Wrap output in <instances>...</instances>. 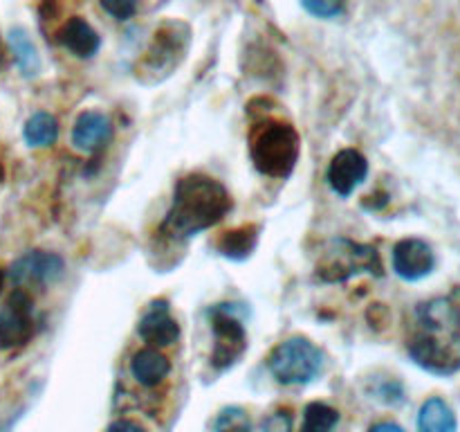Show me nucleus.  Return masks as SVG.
Wrapping results in <instances>:
<instances>
[{
    "label": "nucleus",
    "mask_w": 460,
    "mask_h": 432,
    "mask_svg": "<svg viewBox=\"0 0 460 432\" xmlns=\"http://www.w3.org/2000/svg\"><path fill=\"white\" fill-rule=\"evenodd\" d=\"M301 4L308 14L328 21V18H337L344 12L346 0H301Z\"/></svg>",
    "instance_id": "nucleus-21"
},
{
    "label": "nucleus",
    "mask_w": 460,
    "mask_h": 432,
    "mask_svg": "<svg viewBox=\"0 0 460 432\" xmlns=\"http://www.w3.org/2000/svg\"><path fill=\"white\" fill-rule=\"evenodd\" d=\"M268 369L281 385H308L322 374L323 354L308 338L295 336L274 346Z\"/></svg>",
    "instance_id": "nucleus-5"
},
{
    "label": "nucleus",
    "mask_w": 460,
    "mask_h": 432,
    "mask_svg": "<svg viewBox=\"0 0 460 432\" xmlns=\"http://www.w3.org/2000/svg\"><path fill=\"white\" fill-rule=\"evenodd\" d=\"M137 333L151 346H169L180 338V324L171 315L169 304L160 300L153 302L151 309L142 315L137 324Z\"/></svg>",
    "instance_id": "nucleus-11"
},
{
    "label": "nucleus",
    "mask_w": 460,
    "mask_h": 432,
    "mask_svg": "<svg viewBox=\"0 0 460 432\" xmlns=\"http://www.w3.org/2000/svg\"><path fill=\"white\" fill-rule=\"evenodd\" d=\"M34 336V302L25 288H16L0 306V349H18Z\"/></svg>",
    "instance_id": "nucleus-7"
},
{
    "label": "nucleus",
    "mask_w": 460,
    "mask_h": 432,
    "mask_svg": "<svg viewBox=\"0 0 460 432\" xmlns=\"http://www.w3.org/2000/svg\"><path fill=\"white\" fill-rule=\"evenodd\" d=\"M261 432H292L290 410H277L261 426Z\"/></svg>",
    "instance_id": "nucleus-23"
},
{
    "label": "nucleus",
    "mask_w": 460,
    "mask_h": 432,
    "mask_svg": "<svg viewBox=\"0 0 460 432\" xmlns=\"http://www.w3.org/2000/svg\"><path fill=\"white\" fill-rule=\"evenodd\" d=\"M3 284H4V273L3 268H0V291H3Z\"/></svg>",
    "instance_id": "nucleus-26"
},
{
    "label": "nucleus",
    "mask_w": 460,
    "mask_h": 432,
    "mask_svg": "<svg viewBox=\"0 0 460 432\" xmlns=\"http://www.w3.org/2000/svg\"><path fill=\"white\" fill-rule=\"evenodd\" d=\"M0 180H3V166H0Z\"/></svg>",
    "instance_id": "nucleus-27"
},
{
    "label": "nucleus",
    "mask_w": 460,
    "mask_h": 432,
    "mask_svg": "<svg viewBox=\"0 0 460 432\" xmlns=\"http://www.w3.org/2000/svg\"><path fill=\"white\" fill-rule=\"evenodd\" d=\"M407 351L418 367L434 376L460 372V304L454 297H434L418 306Z\"/></svg>",
    "instance_id": "nucleus-1"
},
{
    "label": "nucleus",
    "mask_w": 460,
    "mask_h": 432,
    "mask_svg": "<svg viewBox=\"0 0 460 432\" xmlns=\"http://www.w3.org/2000/svg\"><path fill=\"white\" fill-rule=\"evenodd\" d=\"M214 432H252L250 414L241 405L223 408L214 421Z\"/></svg>",
    "instance_id": "nucleus-20"
},
{
    "label": "nucleus",
    "mask_w": 460,
    "mask_h": 432,
    "mask_svg": "<svg viewBox=\"0 0 460 432\" xmlns=\"http://www.w3.org/2000/svg\"><path fill=\"white\" fill-rule=\"evenodd\" d=\"M22 135H25V142L34 148L52 147L58 138L57 117L49 115V112H34V115L25 122Z\"/></svg>",
    "instance_id": "nucleus-17"
},
{
    "label": "nucleus",
    "mask_w": 460,
    "mask_h": 432,
    "mask_svg": "<svg viewBox=\"0 0 460 432\" xmlns=\"http://www.w3.org/2000/svg\"><path fill=\"white\" fill-rule=\"evenodd\" d=\"M112 138V124L108 115L99 111H85L76 117L72 129V144L84 153L102 151Z\"/></svg>",
    "instance_id": "nucleus-12"
},
{
    "label": "nucleus",
    "mask_w": 460,
    "mask_h": 432,
    "mask_svg": "<svg viewBox=\"0 0 460 432\" xmlns=\"http://www.w3.org/2000/svg\"><path fill=\"white\" fill-rule=\"evenodd\" d=\"M66 264L58 255L45 250H31L16 259L9 268V279L18 288L25 286H48L63 277Z\"/></svg>",
    "instance_id": "nucleus-8"
},
{
    "label": "nucleus",
    "mask_w": 460,
    "mask_h": 432,
    "mask_svg": "<svg viewBox=\"0 0 460 432\" xmlns=\"http://www.w3.org/2000/svg\"><path fill=\"white\" fill-rule=\"evenodd\" d=\"M103 432H146L137 421H130V418H117Z\"/></svg>",
    "instance_id": "nucleus-24"
},
{
    "label": "nucleus",
    "mask_w": 460,
    "mask_h": 432,
    "mask_svg": "<svg viewBox=\"0 0 460 432\" xmlns=\"http://www.w3.org/2000/svg\"><path fill=\"white\" fill-rule=\"evenodd\" d=\"M256 243H259V228L256 225H243V228L229 230L220 237L218 252L227 259L243 261L254 252Z\"/></svg>",
    "instance_id": "nucleus-16"
},
{
    "label": "nucleus",
    "mask_w": 460,
    "mask_h": 432,
    "mask_svg": "<svg viewBox=\"0 0 460 432\" xmlns=\"http://www.w3.org/2000/svg\"><path fill=\"white\" fill-rule=\"evenodd\" d=\"M57 40L61 48H66L67 52L79 58L94 57L99 52V45H102V39L94 32V27L81 16H72L70 21L63 22L61 30L57 32Z\"/></svg>",
    "instance_id": "nucleus-13"
},
{
    "label": "nucleus",
    "mask_w": 460,
    "mask_h": 432,
    "mask_svg": "<svg viewBox=\"0 0 460 432\" xmlns=\"http://www.w3.org/2000/svg\"><path fill=\"white\" fill-rule=\"evenodd\" d=\"M301 140L288 122L265 120L250 135V156L256 169L270 178H288L299 162Z\"/></svg>",
    "instance_id": "nucleus-3"
},
{
    "label": "nucleus",
    "mask_w": 460,
    "mask_h": 432,
    "mask_svg": "<svg viewBox=\"0 0 460 432\" xmlns=\"http://www.w3.org/2000/svg\"><path fill=\"white\" fill-rule=\"evenodd\" d=\"M436 268L434 248L422 238H402L394 248V270L404 282H420Z\"/></svg>",
    "instance_id": "nucleus-9"
},
{
    "label": "nucleus",
    "mask_w": 460,
    "mask_h": 432,
    "mask_svg": "<svg viewBox=\"0 0 460 432\" xmlns=\"http://www.w3.org/2000/svg\"><path fill=\"white\" fill-rule=\"evenodd\" d=\"M368 432H407V430L395 421H377L368 428Z\"/></svg>",
    "instance_id": "nucleus-25"
},
{
    "label": "nucleus",
    "mask_w": 460,
    "mask_h": 432,
    "mask_svg": "<svg viewBox=\"0 0 460 432\" xmlns=\"http://www.w3.org/2000/svg\"><path fill=\"white\" fill-rule=\"evenodd\" d=\"M211 331H214L216 345L211 354V364L216 369H227L245 354L247 333L241 320L234 313L232 304H218L209 309Z\"/></svg>",
    "instance_id": "nucleus-6"
},
{
    "label": "nucleus",
    "mask_w": 460,
    "mask_h": 432,
    "mask_svg": "<svg viewBox=\"0 0 460 432\" xmlns=\"http://www.w3.org/2000/svg\"><path fill=\"white\" fill-rule=\"evenodd\" d=\"M9 45H12L18 70L25 76H34L36 72L40 70V58L34 43H31V39L27 36V32L21 30V27H13V30L9 32Z\"/></svg>",
    "instance_id": "nucleus-18"
},
{
    "label": "nucleus",
    "mask_w": 460,
    "mask_h": 432,
    "mask_svg": "<svg viewBox=\"0 0 460 432\" xmlns=\"http://www.w3.org/2000/svg\"><path fill=\"white\" fill-rule=\"evenodd\" d=\"M102 7L117 21H128L137 12V0H102Z\"/></svg>",
    "instance_id": "nucleus-22"
},
{
    "label": "nucleus",
    "mask_w": 460,
    "mask_h": 432,
    "mask_svg": "<svg viewBox=\"0 0 460 432\" xmlns=\"http://www.w3.org/2000/svg\"><path fill=\"white\" fill-rule=\"evenodd\" d=\"M232 210V196L223 183L202 174L184 176L173 189L162 232L171 238H189L214 228Z\"/></svg>",
    "instance_id": "nucleus-2"
},
{
    "label": "nucleus",
    "mask_w": 460,
    "mask_h": 432,
    "mask_svg": "<svg viewBox=\"0 0 460 432\" xmlns=\"http://www.w3.org/2000/svg\"><path fill=\"white\" fill-rule=\"evenodd\" d=\"M171 372V363L162 351L146 346L135 351L130 358V374L144 387H157Z\"/></svg>",
    "instance_id": "nucleus-14"
},
{
    "label": "nucleus",
    "mask_w": 460,
    "mask_h": 432,
    "mask_svg": "<svg viewBox=\"0 0 460 432\" xmlns=\"http://www.w3.org/2000/svg\"><path fill=\"white\" fill-rule=\"evenodd\" d=\"M314 273L319 282L340 284L359 273L382 274V261L376 248L368 243L337 237L323 243Z\"/></svg>",
    "instance_id": "nucleus-4"
},
{
    "label": "nucleus",
    "mask_w": 460,
    "mask_h": 432,
    "mask_svg": "<svg viewBox=\"0 0 460 432\" xmlns=\"http://www.w3.org/2000/svg\"><path fill=\"white\" fill-rule=\"evenodd\" d=\"M368 176V160L358 148H341L328 166V184L341 198H349Z\"/></svg>",
    "instance_id": "nucleus-10"
},
{
    "label": "nucleus",
    "mask_w": 460,
    "mask_h": 432,
    "mask_svg": "<svg viewBox=\"0 0 460 432\" xmlns=\"http://www.w3.org/2000/svg\"><path fill=\"white\" fill-rule=\"evenodd\" d=\"M418 432H458V418L452 405L440 396H431L418 412Z\"/></svg>",
    "instance_id": "nucleus-15"
},
{
    "label": "nucleus",
    "mask_w": 460,
    "mask_h": 432,
    "mask_svg": "<svg viewBox=\"0 0 460 432\" xmlns=\"http://www.w3.org/2000/svg\"><path fill=\"white\" fill-rule=\"evenodd\" d=\"M340 423V412L328 403H308L304 410V423L301 432H332Z\"/></svg>",
    "instance_id": "nucleus-19"
}]
</instances>
